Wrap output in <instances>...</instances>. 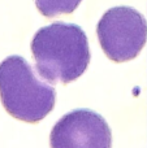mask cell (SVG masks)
Segmentation results:
<instances>
[{"instance_id":"cell-2","label":"cell","mask_w":147,"mask_h":148,"mask_svg":"<svg viewBox=\"0 0 147 148\" xmlns=\"http://www.w3.org/2000/svg\"><path fill=\"white\" fill-rule=\"evenodd\" d=\"M0 100L12 117L36 123L54 109L56 91L23 57L13 55L0 62Z\"/></svg>"},{"instance_id":"cell-4","label":"cell","mask_w":147,"mask_h":148,"mask_svg":"<svg viewBox=\"0 0 147 148\" xmlns=\"http://www.w3.org/2000/svg\"><path fill=\"white\" fill-rule=\"evenodd\" d=\"M49 144L54 148H109L112 133L100 114L90 109H76L56 122Z\"/></svg>"},{"instance_id":"cell-1","label":"cell","mask_w":147,"mask_h":148,"mask_svg":"<svg viewBox=\"0 0 147 148\" xmlns=\"http://www.w3.org/2000/svg\"><path fill=\"white\" fill-rule=\"evenodd\" d=\"M30 47L36 73L51 84L76 81L90 64L87 36L76 23L54 22L39 29Z\"/></svg>"},{"instance_id":"cell-5","label":"cell","mask_w":147,"mask_h":148,"mask_svg":"<svg viewBox=\"0 0 147 148\" xmlns=\"http://www.w3.org/2000/svg\"><path fill=\"white\" fill-rule=\"evenodd\" d=\"M82 0H35L38 10L47 18L73 13Z\"/></svg>"},{"instance_id":"cell-3","label":"cell","mask_w":147,"mask_h":148,"mask_svg":"<svg viewBox=\"0 0 147 148\" xmlns=\"http://www.w3.org/2000/svg\"><path fill=\"white\" fill-rule=\"evenodd\" d=\"M96 34L103 52L115 62L135 59L147 40L146 20L130 7H115L100 18Z\"/></svg>"}]
</instances>
